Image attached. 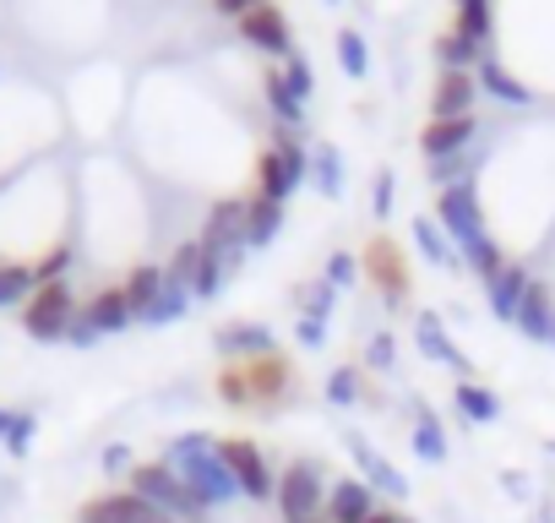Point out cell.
<instances>
[{
	"label": "cell",
	"mask_w": 555,
	"mask_h": 523,
	"mask_svg": "<svg viewBox=\"0 0 555 523\" xmlns=\"http://www.w3.org/2000/svg\"><path fill=\"white\" fill-rule=\"evenodd\" d=\"M202 251H207V268L218 279H229L240 268V256L250 251V202H218L207 213V229H202Z\"/></svg>",
	"instance_id": "7a4b0ae2"
},
{
	"label": "cell",
	"mask_w": 555,
	"mask_h": 523,
	"mask_svg": "<svg viewBox=\"0 0 555 523\" xmlns=\"http://www.w3.org/2000/svg\"><path fill=\"white\" fill-rule=\"evenodd\" d=\"M463 268H474V273H479V279L490 284V279H495V273L506 268V262H501V251H495V240L485 234L479 245H468V251H463Z\"/></svg>",
	"instance_id": "e575fe53"
},
{
	"label": "cell",
	"mask_w": 555,
	"mask_h": 523,
	"mask_svg": "<svg viewBox=\"0 0 555 523\" xmlns=\"http://www.w3.org/2000/svg\"><path fill=\"white\" fill-rule=\"evenodd\" d=\"M414 414H420V420H414V452H420L425 463H441V458H447V431H441V420H436L425 404H420Z\"/></svg>",
	"instance_id": "4316f807"
},
{
	"label": "cell",
	"mask_w": 555,
	"mask_h": 523,
	"mask_svg": "<svg viewBox=\"0 0 555 523\" xmlns=\"http://www.w3.org/2000/svg\"><path fill=\"white\" fill-rule=\"evenodd\" d=\"M88 322H93L99 333H126V328L137 322V311H131L126 290H109V295H93V301H88Z\"/></svg>",
	"instance_id": "d6986e66"
},
{
	"label": "cell",
	"mask_w": 555,
	"mask_h": 523,
	"mask_svg": "<svg viewBox=\"0 0 555 523\" xmlns=\"http://www.w3.org/2000/svg\"><path fill=\"white\" fill-rule=\"evenodd\" d=\"M414 245L425 251V262H430V268H441V273H457L463 268V251L452 245V234L425 213V218H414Z\"/></svg>",
	"instance_id": "9a60e30c"
},
{
	"label": "cell",
	"mask_w": 555,
	"mask_h": 523,
	"mask_svg": "<svg viewBox=\"0 0 555 523\" xmlns=\"http://www.w3.org/2000/svg\"><path fill=\"white\" fill-rule=\"evenodd\" d=\"M485 153H490V148H479V142H474L468 153L430 158V186H436V191H447V186H468V180H474V169L485 164Z\"/></svg>",
	"instance_id": "ac0fdd59"
},
{
	"label": "cell",
	"mask_w": 555,
	"mask_h": 523,
	"mask_svg": "<svg viewBox=\"0 0 555 523\" xmlns=\"http://www.w3.org/2000/svg\"><path fill=\"white\" fill-rule=\"evenodd\" d=\"M164 463L202 496V507H223V501H234L240 496V485H234V474H229V463L218 458V442L212 436H202V431H185V436H175L169 442V452H164Z\"/></svg>",
	"instance_id": "6da1fadb"
},
{
	"label": "cell",
	"mask_w": 555,
	"mask_h": 523,
	"mask_svg": "<svg viewBox=\"0 0 555 523\" xmlns=\"http://www.w3.org/2000/svg\"><path fill=\"white\" fill-rule=\"evenodd\" d=\"M66 268H72V251H66V245H61L55 256L34 262V279H39V290H44V284H61V273H66Z\"/></svg>",
	"instance_id": "74e56055"
},
{
	"label": "cell",
	"mask_w": 555,
	"mask_h": 523,
	"mask_svg": "<svg viewBox=\"0 0 555 523\" xmlns=\"http://www.w3.org/2000/svg\"><path fill=\"white\" fill-rule=\"evenodd\" d=\"M0 442H7V452H28V442H34V414H23V409H7V425H0Z\"/></svg>",
	"instance_id": "d590c367"
},
{
	"label": "cell",
	"mask_w": 555,
	"mask_h": 523,
	"mask_svg": "<svg viewBox=\"0 0 555 523\" xmlns=\"http://www.w3.org/2000/svg\"><path fill=\"white\" fill-rule=\"evenodd\" d=\"M191 301H196V295H191L185 284H169V279H164L158 301H153V306H147V311H142L137 322H147V328H169V322H180V317L191 311Z\"/></svg>",
	"instance_id": "7402d4cb"
},
{
	"label": "cell",
	"mask_w": 555,
	"mask_h": 523,
	"mask_svg": "<svg viewBox=\"0 0 555 523\" xmlns=\"http://www.w3.org/2000/svg\"><path fill=\"white\" fill-rule=\"evenodd\" d=\"M267 104H272V115H278V120H284V131H295V126L306 120V104L289 93L284 72H278V77H267Z\"/></svg>",
	"instance_id": "f1b7e54d"
},
{
	"label": "cell",
	"mask_w": 555,
	"mask_h": 523,
	"mask_svg": "<svg viewBox=\"0 0 555 523\" xmlns=\"http://www.w3.org/2000/svg\"><path fill=\"white\" fill-rule=\"evenodd\" d=\"M218 349L223 355H272V328H261V322H229V328H218Z\"/></svg>",
	"instance_id": "44dd1931"
},
{
	"label": "cell",
	"mask_w": 555,
	"mask_h": 523,
	"mask_svg": "<svg viewBox=\"0 0 555 523\" xmlns=\"http://www.w3.org/2000/svg\"><path fill=\"white\" fill-rule=\"evenodd\" d=\"M158 290H164V268H131V279H126V301H131L137 317L158 301Z\"/></svg>",
	"instance_id": "f546056e"
},
{
	"label": "cell",
	"mask_w": 555,
	"mask_h": 523,
	"mask_svg": "<svg viewBox=\"0 0 555 523\" xmlns=\"http://www.w3.org/2000/svg\"><path fill=\"white\" fill-rule=\"evenodd\" d=\"M517 328H522L528 339L550 344V333H555V306H550L544 284H528V295H522V311H517Z\"/></svg>",
	"instance_id": "ffe728a7"
},
{
	"label": "cell",
	"mask_w": 555,
	"mask_h": 523,
	"mask_svg": "<svg viewBox=\"0 0 555 523\" xmlns=\"http://www.w3.org/2000/svg\"><path fill=\"white\" fill-rule=\"evenodd\" d=\"M131 490L147 501V507H158L164 518H175V523H196L207 507H202V496L169 469V463H137L131 469Z\"/></svg>",
	"instance_id": "3957f363"
},
{
	"label": "cell",
	"mask_w": 555,
	"mask_h": 523,
	"mask_svg": "<svg viewBox=\"0 0 555 523\" xmlns=\"http://www.w3.org/2000/svg\"><path fill=\"white\" fill-rule=\"evenodd\" d=\"M430 218L452 234L457 251H468V245L485 240V213H479V191H474V180H468V186H447V191H436V213H430Z\"/></svg>",
	"instance_id": "5b68a950"
},
{
	"label": "cell",
	"mask_w": 555,
	"mask_h": 523,
	"mask_svg": "<svg viewBox=\"0 0 555 523\" xmlns=\"http://www.w3.org/2000/svg\"><path fill=\"white\" fill-rule=\"evenodd\" d=\"M528 268H512V262H506V268L485 284V295H490V311L501 317V322H517V311H522V295H528Z\"/></svg>",
	"instance_id": "2e32d148"
},
{
	"label": "cell",
	"mask_w": 555,
	"mask_h": 523,
	"mask_svg": "<svg viewBox=\"0 0 555 523\" xmlns=\"http://www.w3.org/2000/svg\"><path fill=\"white\" fill-rule=\"evenodd\" d=\"M474 137H479L474 115L468 120H430L425 137H420V148H425V158H452V153H468Z\"/></svg>",
	"instance_id": "5bb4252c"
},
{
	"label": "cell",
	"mask_w": 555,
	"mask_h": 523,
	"mask_svg": "<svg viewBox=\"0 0 555 523\" xmlns=\"http://www.w3.org/2000/svg\"><path fill=\"white\" fill-rule=\"evenodd\" d=\"M66 339H72V344H77V349H93V344H99V339H104V333H99V328H93V322H88V311H77V322H72V333H66Z\"/></svg>",
	"instance_id": "60d3db41"
},
{
	"label": "cell",
	"mask_w": 555,
	"mask_h": 523,
	"mask_svg": "<svg viewBox=\"0 0 555 523\" xmlns=\"http://www.w3.org/2000/svg\"><path fill=\"white\" fill-rule=\"evenodd\" d=\"M550 344H555V333H550Z\"/></svg>",
	"instance_id": "7dc6e473"
},
{
	"label": "cell",
	"mask_w": 555,
	"mask_h": 523,
	"mask_svg": "<svg viewBox=\"0 0 555 523\" xmlns=\"http://www.w3.org/2000/svg\"><path fill=\"white\" fill-rule=\"evenodd\" d=\"M202 268H207V251H202V240H185V245L169 256L164 279H169V284H185V290L196 295V284H202Z\"/></svg>",
	"instance_id": "603a6c76"
},
{
	"label": "cell",
	"mask_w": 555,
	"mask_h": 523,
	"mask_svg": "<svg viewBox=\"0 0 555 523\" xmlns=\"http://www.w3.org/2000/svg\"><path fill=\"white\" fill-rule=\"evenodd\" d=\"M218 458L229 463V474H234L240 496H250V501L278 496V480H272V469H267V458H261V447H256V442L229 436V442H218Z\"/></svg>",
	"instance_id": "52a82bcc"
},
{
	"label": "cell",
	"mask_w": 555,
	"mask_h": 523,
	"mask_svg": "<svg viewBox=\"0 0 555 523\" xmlns=\"http://www.w3.org/2000/svg\"><path fill=\"white\" fill-rule=\"evenodd\" d=\"M333 7H338V0H333Z\"/></svg>",
	"instance_id": "c3c4849f"
},
{
	"label": "cell",
	"mask_w": 555,
	"mask_h": 523,
	"mask_svg": "<svg viewBox=\"0 0 555 523\" xmlns=\"http://www.w3.org/2000/svg\"><path fill=\"white\" fill-rule=\"evenodd\" d=\"M284 82H289V93H295L300 104H311V93H317V72H311V61H306V55H289Z\"/></svg>",
	"instance_id": "8d00e7d4"
},
{
	"label": "cell",
	"mask_w": 555,
	"mask_h": 523,
	"mask_svg": "<svg viewBox=\"0 0 555 523\" xmlns=\"http://www.w3.org/2000/svg\"><path fill=\"white\" fill-rule=\"evenodd\" d=\"M278 229H284V207L267 202V196H256V202H250V245H272Z\"/></svg>",
	"instance_id": "4dcf8cb0"
},
{
	"label": "cell",
	"mask_w": 555,
	"mask_h": 523,
	"mask_svg": "<svg viewBox=\"0 0 555 523\" xmlns=\"http://www.w3.org/2000/svg\"><path fill=\"white\" fill-rule=\"evenodd\" d=\"M311 180H317V191L322 196H344V158H338V148H327V142H317L311 148Z\"/></svg>",
	"instance_id": "cb8c5ba5"
},
{
	"label": "cell",
	"mask_w": 555,
	"mask_h": 523,
	"mask_svg": "<svg viewBox=\"0 0 555 523\" xmlns=\"http://www.w3.org/2000/svg\"><path fill=\"white\" fill-rule=\"evenodd\" d=\"M474 82H479V93H490V99H501V104H512V110H522V104H533V93H528V82H517L501 61H479V72H474Z\"/></svg>",
	"instance_id": "e0dca14e"
},
{
	"label": "cell",
	"mask_w": 555,
	"mask_h": 523,
	"mask_svg": "<svg viewBox=\"0 0 555 523\" xmlns=\"http://www.w3.org/2000/svg\"><path fill=\"white\" fill-rule=\"evenodd\" d=\"M338 66H344L349 77H365V72H371V50H365V39H360L354 28L338 34Z\"/></svg>",
	"instance_id": "836d02e7"
},
{
	"label": "cell",
	"mask_w": 555,
	"mask_h": 523,
	"mask_svg": "<svg viewBox=\"0 0 555 523\" xmlns=\"http://www.w3.org/2000/svg\"><path fill=\"white\" fill-rule=\"evenodd\" d=\"M126 463H131V447H120V442H115V447L104 452V469H126Z\"/></svg>",
	"instance_id": "f6af8a7d"
},
{
	"label": "cell",
	"mask_w": 555,
	"mask_h": 523,
	"mask_svg": "<svg viewBox=\"0 0 555 523\" xmlns=\"http://www.w3.org/2000/svg\"><path fill=\"white\" fill-rule=\"evenodd\" d=\"M365 366H371V371H392V339H387V333H382V339H371Z\"/></svg>",
	"instance_id": "b9f144b4"
},
{
	"label": "cell",
	"mask_w": 555,
	"mask_h": 523,
	"mask_svg": "<svg viewBox=\"0 0 555 523\" xmlns=\"http://www.w3.org/2000/svg\"><path fill=\"white\" fill-rule=\"evenodd\" d=\"M278 512H284V523H322V512H327L322 463H311V458L289 463V474L278 480Z\"/></svg>",
	"instance_id": "277c9868"
},
{
	"label": "cell",
	"mask_w": 555,
	"mask_h": 523,
	"mask_svg": "<svg viewBox=\"0 0 555 523\" xmlns=\"http://www.w3.org/2000/svg\"><path fill=\"white\" fill-rule=\"evenodd\" d=\"M474 99H479V82L468 72H441V82L430 93V120H468Z\"/></svg>",
	"instance_id": "8fae6325"
},
{
	"label": "cell",
	"mask_w": 555,
	"mask_h": 523,
	"mask_svg": "<svg viewBox=\"0 0 555 523\" xmlns=\"http://www.w3.org/2000/svg\"><path fill=\"white\" fill-rule=\"evenodd\" d=\"M327 518H333V523H371V518H376V490H371L360 474L338 480V485L327 490Z\"/></svg>",
	"instance_id": "7c38bea8"
},
{
	"label": "cell",
	"mask_w": 555,
	"mask_h": 523,
	"mask_svg": "<svg viewBox=\"0 0 555 523\" xmlns=\"http://www.w3.org/2000/svg\"><path fill=\"white\" fill-rule=\"evenodd\" d=\"M240 39H245V44H256V50H267V55H295L289 23L278 17L272 7H256V12H245V17H240Z\"/></svg>",
	"instance_id": "30bf717a"
},
{
	"label": "cell",
	"mask_w": 555,
	"mask_h": 523,
	"mask_svg": "<svg viewBox=\"0 0 555 523\" xmlns=\"http://www.w3.org/2000/svg\"><path fill=\"white\" fill-rule=\"evenodd\" d=\"M34 290H39V279H34V268H0V311H12V306H28L34 301Z\"/></svg>",
	"instance_id": "83f0119b"
},
{
	"label": "cell",
	"mask_w": 555,
	"mask_h": 523,
	"mask_svg": "<svg viewBox=\"0 0 555 523\" xmlns=\"http://www.w3.org/2000/svg\"><path fill=\"white\" fill-rule=\"evenodd\" d=\"M485 55H490V44H474V39H463V34L436 39V61H441L447 72H468V66H479Z\"/></svg>",
	"instance_id": "d4e9b609"
},
{
	"label": "cell",
	"mask_w": 555,
	"mask_h": 523,
	"mask_svg": "<svg viewBox=\"0 0 555 523\" xmlns=\"http://www.w3.org/2000/svg\"><path fill=\"white\" fill-rule=\"evenodd\" d=\"M344 447L354 452V463H360V480H365L371 490H387V496H398V501L409 496V480H403V474H398V469H392V463H387V458H382V452L365 442V436H354V431H349V436H344Z\"/></svg>",
	"instance_id": "9c48e42d"
},
{
	"label": "cell",
	"mask_w": 555,
	"mask_h": 523,
	"mask_svg": "<svg viewBox=\"0 0 555 523\" xmlns=\"http://www.w3.org/2000/svg\"><path fill=\"white\" fill-rule=\"evenodd\" d=\"M414 339H420V355H425V360H441V366L463 371V382H468V355H457V344H452V333L441 328V317H436V311H420Z\"/></svg>",
	"instance_id": "4fadbf2b"
},
{
	"label": "cell",
	"mask_w": 555,
	"mask_h": 523,
	"mask_svg": "<svg viewBox=\"0 0 555 523\" xmlns=\"http://www.w3.org/2000/svg\"><path fill=\"white\" fill-rule=\"evenodd\" d=\"M212 7H218L223 17H245V12H256V7H267V0H212Z\"/></svg>",
	"instance_id": "ee69618b"
},
{
	"label": "cell",
	"mask_w": 555,
	"mask_h": 523,
	"mask_svg": "<svg viewBox=\"0 0 555 523\" xmlns=\"http://www.w3.org/2000/svg\"><path fill=\"white\" fill-rule=\"evenodd\" d=\"M457 34L490 44V0H457Z\"/></svg>",
	"instance_id": "1f68e13d"
},
{
	"label": "cell",
	"mask_w": 555,
	"mask_h": 523,
	"mask_svg": "<svg viewBox=\"0 0 555 523\" xmlns=\"http://www.w3.org/2000/svg\"><path fill=\"white\" fill-rule=\"evenodd\" d=\"M457 409L474 420V425H490V420H501V398L490 393V387H479V382H457Z\"/></svg>",
	"instance_id": "484cf974"
},
{
	"label": "cell",
	"mask_w": 555,
	"mask_h": 523,
	"mask_svg": "<svg viewBox=\"0 0 555 523\" xmlns=\"http://www.w3.org/2000/svg\"><path fill=\"white\" fill-rule=\"evenodd\" d=\"M392 186H398V175H392V169H382V175H376V191H371L376 218H387V213H392Z\"/></svg>",
	"instance_id": "ab89813d"
},
{
	"label": "cell",
	"mask_w": 555,
	"mask_h": 523,
	"mask_svg": "<svg viewBox=\"0 0 555 523\" xmlns=\"http://www.w3.org/2000/svg\"><path fill=\"white\" fill-rule=\"evenodd\" d=\"M77 523H175V518H164L158 507H147L137 490H115V496H93L77 512Z\"/></svg>",
	"instance_id": "ba28073f"
},
{
	"label": "cell",
	"mask_w": 555,
	"mask_h": 523,
	"mask_svg": "<svg viewBox=\"0 0 555 523\" xmlns=\"http://www.w3.org/2000/svg\"><path fill=\"white\" fill-rule=\"evenodd\" d=\"M322 339H327V322H322V317H300V344H306V349H317Z\"/></svg>",
	"instance_id": "7bdbcfd3"
},
{
	"label": "cell",
	"mask_w": 555,
	"mask_h": 523,
	"mask_svg": "<svg viewBox=\"0 0 555 523\" xmlns=\"http://www.w3.org/2000/svg\"><path fill=\"white\" fill-rule=\"evenodd\" d=\"M327 284H333V290H349V284H354V256H349V251H333V262H327Z\"/></svg>",
	"instance_id": "f35d334b"
},
{
	"label": "cell",
	"mask_w": 555,
	"mask_h": 523,
	"mask_svg": "<svg viewBox=\"0 0 555 523\" xmlns=\"http://www.w3.org/2000/svg\"><path fill=\"white\" fill-rule=\"evenodd\" d=\"M398 523H414V518H398Z\"/></svg>",
	"instance_id": "bcb514c9"
},
{
	"label": "cell",
	"mask_w": 555,
	"mask_h": 523,
	"mask_svg": "<svg viewBox=\"0 0 555 523\" xmlns=\"http://www.w3.org/2000/svg\"><path fill=\"white\" fill-rule=\"evenodd\" d=\"M72 322H77V306H72L66 284H44V290H34V301H28V311H23L28 339L55 344V339H66V333H72Z\"/></svg>",
	"instance_id": "8992f818"
},
{
	"label": "cell",
	"mask_w": 555,
	"mask_h": 523,
	"mask_svg": "<svg viewBox=\"0 0 555 523\" xmlns=\"http://www.w3.org/2000/svg\"><path fill=\"white\" fill-rule=\"evenodd\" d=\"M360 398H365V382H360V371H354V366H338V371L327 377V404L349 409V404H360Z\"/></svg>",
	"instance_id": "d6a6232c"
}]
</instances>
